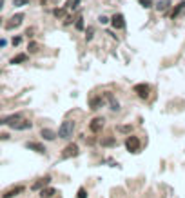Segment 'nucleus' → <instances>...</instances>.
<instances>
[{
  "mask_svg": "<svg viewBox=\"0 0 185 198\" xmlns=\"http://www.w3.org/2000/svg\"><path fill=\"white\" fill-rule=\"evenodd\" d=\"M169 6H171V4H169L167 0H162V2H158V4H156V9H158V11H165Z\"/></svg>",
  "mask_w": 185,
  "mask_h": 198,
  "instance_id": "412c9836",
  "label": "nucleus"
},
{
  "mask_svg": "<svg viewBox=\"0 0 185 198\" xmlns=\"http://www.w3.org/2000/svg\"><path fill=\"white\" fill-rule=\"evenodd\" d=\"M125 147L131 151V153H138L140 151V138L138 137H127V140H125Z\"/></svg>",
  "mask_w": 185,
  "mask_h": 198,
  "instance_id": "7ed1b4c3",
  "label": "nucleus"
},
{
  "mask_svg": "<svg viewBox=\"0 0 185 198\" xmlns=\"http://www.w3.org/2000/svg\"><path fill=\"white\" fill-rule=\"evenodd\" d=\"M98 22H100V24H107V22H109V18H107V17H100V18H98Z\"/></svg>",
  "mask_w": 185,
  "mask_h": 198,
  "instance_id": "7c9ffc66",
  "label": "nucleus"
},
{
  "mask_svg": "<svg viewBox=\"0 0 185 198\" xmlns=\"http://www.w3.org/2000/svg\"><path fill=\"white\" fill-rule=\"evenodd\" d=\"M78 145L76 144H67L65 147H64V151H62V158H73V156H78Z\"/></svg>",
  "mask_w": 185,
  "mask_h": 198,
  "instance_id": "f03ea898",
  "label": "nucleus"
},
{
  "mask_svg": "<svg viewBox=\"0 0 185 198\" xmlns=\"http://www.w3.org/2000/svg\"><path fill=\"white\" fill-rule=\"evenodd\" d=\"M49 182H51V176H44V178H40L38 182H35L33 184V191H40V189H44L45 185H49Z\"/></svg>",
  "mask_w": 185,
  "mask_h": 198,
  "instance_id": "9d476101",
  "label": "nucleus"
},
{
  "mask_svg": "<svg viewBox=\"0 0 185 198\" xmlns=\"http://www.w3.org/2000/svg\"><path fill=\"white\" fill-rule=\"evenodd\" d=\"M116 131H118V133H129V135H131L133 125H118V127H116Z\"/></svg>",
  "mask_w": 185,
  "mask_h": 198,
  "instance_id": "aec40b11",
  "label": "nucleus"
},
{
  "mask_svg": "<svg viewBox=\"0 0 185 198\" xmlns=\"http://www.w3.org/2000/svg\"><path fill=\"white\" fill-rule=\"evenodd\" d=\"M183 7H185V2H180V4L174 7V11H172V15H171V17H172V18H176V17H178V15L183 11Z\"/></svg>",
  "mask_w": 185,
  "mask_h": 198,
  "instance_id": "6ab92c4d",
  "label": "nucleus"
},
{
  "mask_svg": "<svg viewBox=\"0 0 185 198\" xmlns=\"http://www.w3.org/2000/svg\"><path fill=\"white\" fill-rule=\"evenodd\" d=\"M53 195H56L55 187H47V189H40V196L42 198H51Z\"/></svg>",
  "mask_w": 185,
  "mask_h": 198,
  "instance_id": "a211bd4d",
  "label": "nucleus"
},
{
  "mask_svg": "<svg viewBox=\"0 0 185 198\" xmlns=\"http://www.w3.org/2000/svg\"><path fill=\"white\" fill-rule=\"evenodd\" d=\"M40 135L44 137V140H49V142H53V140L58 137V135H56L55 131H51V129H42V133H40Z\"/></svg>",
  "mask_w": 185,
  "mask_h": 198,
  "instance_id": "2eb2a0df",
  "label": "nucleus"
},
{
  "mask_svg": "<svg viewBox=\"0 0 185 198\" xmlns=\"http://www.w3.org/2000/svg\"><path fill=\"white\" fill-rule=\"evenodd\" d=\"M100 144L103 147H113V145H116V138L114 137H105V138L100 140Z\"/></svg>",
  "mask_w": 185,
  "mask_h": 198,
  "instance_id": "dca6fc26",
  "label": "nucleus"
},
{
  "mask_svg": "<svg viewBox=\"0 0 185 198\" xmlns=\"http://www.w3.org/2000/svg\"><path fill=\"white\" fill-rule=\"evenodd\" d=\"M20 42H22V37H15V38L11 40V44H13V46H20Z\"/></svg>",
  "mask_w": 185,
  "mask_h": 198,
  "instance_id": "c756f323",
  "label": "nucleus"
},
{
  "mask_svg": "<svg viewBox=\"0 0 185 198\" xmlns=\"http://www.w3.org/2000/svg\"><path fill=\"white\" fill-rule=\"evenodd\" d=\"M78 4H80V0H71V2H67V7L76 9V7H78Z\"/></svg>",
  "mask_w": 185,
  "mask_h": 198,
  "instance_id": "bb28decb",
  "label": "nucleus"
},
{
  "mask_svg": "<svg viewBox=\"0 0 185 198\" xmlns=\"http://www.w3.org/2000/svg\"><path fill=\"white\" fill-rule=\"evenodd\" d=\"M93 35H94V29H93V27H87V29H85V38L91 40L93 38Z\"/></svg>",
  "mask_w": 185,
  "mask_h": 198,
  "instance_id": "393cba45",
  "label": "nucleus"
},
{
  "mask_svg": "<svg viewBox=\"0 0 185 198\" xmlns=\"http://www.w3.org/2000/svg\"><path fill=\"white\" fill-rule=\"evenodd\" d=\"M27 49H29V53H37V51H38V44H37V42H31Z\"/></svg>",
  "mask_w": 185,
  "mask_h": 198,
  "instance_id": "b1692460",
  "label": "nucleus"
},
{
  "mask_svg": "<svg viewBox=\"0 0 185 198\" xmlns=\"http://www.w3.org/2000/svg\"><path fill=\"white\" fill-rule=\"evenodd\" d=\"M133 91H134V93H136V95H138L140 98H144V100H145L147 97H149L151 85H149V84H136V85L133 87Z\"/></svg>",
  "mask_w": 185,
  "mask_h": 198,
  "instance_id": "20e7f679",
  "label": "nucleus"
},
{
  "mask_svg": "<svg viewBox=\"0 0 185 198\" xmlns=\"http://www.w3.org/2000/svg\"><path fill=\"white\" fill-rule=\"evenodd\" d=\"M2 7H4V0H0V9H2Z\"/></svg>",
  "mask_w": 185,
  "mask_h": 198,
  "instance_id": "2f4dec72",
  "label": "nucleus"
},
{
  "mask_svg": "<svg viewBox=\"0 0 185 198\" xmlns=\"http://www.w3.org/2000/svg\"><path fill=\"white\" fill-rule=\"evenodd\" d=\"M103 124H105V120L102 117H96V118L91 120V124H89V131L91 133H100L103 129Z\"/></svg>",
  "mask_w": 185,
  "mask_h": 198,
  "instance_id": "423d86ee",
  "label": "nucleus"
},
{
  "mask_svg": "<svg viewBox=\"0 0 185 198\" xmlns=\"http://www.w3.org/2000/svg\"><path fill=\"white\" fill-rule=\"evenodd\" d=\"M140 2V6L145 7V9H149V7H152V0H138Z\"/></svg>",
  "mask_w": 185,
  "mask_h": 198,
  "instance_id": "4be33fe9",
  "label": "nucleus"
},
{
  "mask_svg": "<svg viewBox=\"0 0 185 198\" xmlns=\"http://www.w3.org/2000/svg\"><path fill=\"white\" fill-rule=\"evenodd\" d=\"M22 20H24V15H22V13H17V15H13L11 18L6 22V29H9V31H11V29L18 27V26L22 24Z\"/></svg>",
  "mask_w": 185,
  "mask_h": 198,
  "instance_id": "39448f33",
  "label": "nucleus"
},
{
  "mask_svg": "<svg viewBox=\"0 0 185 198\" xmlns=\"http://www.w3.org/2000/svg\"><path fill=\"white\" fill-rule=\"evenodd\" d=\"M105 100L109 102V105H111V109H113V111H118V109H120V102L114 98V95H113V93H105Z\"/></svg>",
  "mask_w": 185,
  "mask_h": 198,
  "instance_id": "9b49d317",
  "label": "nucleus"
},
{
  "mask_svg": "<svg viewBox=\"0 0 185 198\" xmlns=\"http://www.w3.org/2000/svg\"><path fill=\"white\" fill-rule=\"evenodd\" d=\"M73 131H75V122L73 120H64L58 127V138H71L73 137Z\"/></svg>",
  "mask_w": 185,
  "mask_h": 198,
  "instance_id": "f257e3e1",
  "label": "nucleus"
},
{
  "mask_svg": "<svg viewBox=\"0 0 185 198\" xmlns=\"http://www.w3.org/2000/svg\"><path fill=\"white\" fill-rule=\"evenodd\" d=\"M78 198H87V191H85V187H80V189H78Z\"/></svg>",
  "mask_w": 185,
  "mask_h": 198,
  "instance_id": "cd10ccee",
  "label": "nucleus"
},
{
  "mask_svg": "<svg viewBox=\"0 0 185 198\" xmlns=\"http://www.w3.org/2000/svg\"><path fill=\"white\" fill-rule=\"evenodd\" d=\"M75 27L78 29V31H82L83 29V18L80 17V18H76V24H75Z\"/></svg>",
  "mask_w": 185,
  "mask_h": 198,
  "instance_id": "a878e982",
  "label": "nucleus"
},
{
  "mask_svg": "<svg viewBox=\"0 0 185 198\" xmlns=\"http://www.w3.org/2000/svg\"><path fill=\"white\" fill-rule=\"evenodd\" d=\"M53 15H55V17H58V18H62V17L65 15V11H64V9H55V11H53Z\"/></svg>",
  "mask_w": 185,
  "mask_h": 198,
  "instance_id": "c85d7f7f",
  "label": "nucleus"
},
{
  "mask_svg": "<svg viewBox=\"0 0 185 198\" xmlns=\"http://www.w3.org/2000/svg\"><path fill=\"white\" fill-rule=\"evenodd\" d=\"M20 193H24V185H18V187H15V189L6 191V193L2 195V198H13V196H17V195H20Z\"/></svg>",
  "mask_w": 185,
  "mask_h": 198,
  "instance_id": "ddd939ff",
  "label": "nucleus"
},
{
  "mask_svg": "<svg viewBox=\"0 0 185 198\" xmlns=\"http://www.w3.org/2000/svg\"><path fill=\"white\" fill-rule=\"evenodd\" d=\"M24 62H27V53H20V55H17V57L11 58V64L13 65L15 64H24Z\"/></svg>",
  "mask_w": 185,
  "mask_h": 198,
  "instance_id": "f3484780",
  "label": "nucleus"
},
{
  "mask_svg": "<svg viewBox=\"0 0 185 198\" xmlns=\"http://www.w3.org/2000/svg\"><path fill=\"white\" fill-rule=\"evenodd\" d=\"M27 4H29V0H13V6H17V7L27 6Z\"/></svg>",
  "mask_w": 185,
  "mask_h": 198,
  "instance_id": "5701e85b",
  "label": "nucleus"
},
{
  "mask_svg": "<svg viewBox=\"0 0 185 198\" xmlns=\"http://www.w3.org/2000/svg\"><path fill=\"white\" fill-rule=\"evenodd\" d=\"M31 127H33V124H31L29 120H22L20 118L11 129H15V131H25V129H31Z\"/></svg>",
  "mask_w": 185,
  "mask_h": 198,
  "instance_id": "1a4fd4ad",
  "label": "nucleus"
},
{
  "mask_svg": "<svg viewBox=\"0 0 185 198\" xmlns=\"http://www.w3.org/2000/svg\"><path fill=\"white\" fill-rule=\"evenodd\" d=\"M89 105H91L93 111H96V109H100V107L103 105V98L102 97H93V98L89 100Z\"/></svg>",
  "mask_w": 185,
  "mask_h": 198,
  "instance_id": "4468645a",
  "label": "nucleus"
},
{
  "mask_svg": "<svg viewBox=\"0 0 185 198\" xmlns=\"http://www.w3.org/2000/svg\"><path fill=\"white\" fill-rule=\"evenodd\" d=\"M20 118H22V115H9V117H6V118L0 120V125H9V127H13Z\"/></svg>",
  "mask_w": 185,
  "mask_h": 198,
  "instance_id": "6e6552de",
  "label": "nucleus"
},
{
  "mask_svg": "<svg viewBox=\"0 0 185 198\" xmlns=\"http://www.w3.org/2000/svg\"><path fill=\"white\" fill-rule=\"evenodd\" d=\"M111 24H113V27H114V29H123V27H125V18H123V15H122V13L113 15Z\"/></svg>",
  "mask_w": 185,
  "mask_h": 198,
  "instance_id": "0eeeda50",
  "label": "nucleus"
},
{
  "mask_svg": "<svg viewBox=\"0 0 185 198\" xmlns=\"http://www.w3.org/2000/svg\"><path fill=\"white\" fill-rule=\"evenodd\" d=\"M25 147H27V149H31V151H37V153H40V155L45 153V147H44L42 144H38V142H27V144H25Z\"/></svg>",
  "mask_w": 185,
  "mask_h": 198,
  "instance_id": "f8f14e48",
  "label": "nucleus"
}]
</instances>
